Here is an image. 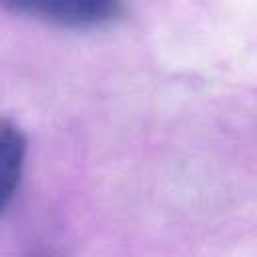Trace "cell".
<instances>
[{
	"label": "cell",
	"mask_w": 257,
	"mask_h": 257,
	"mask_svg": "<svg viewBox=\"0 0 257 257\" xmlns=\"http://www.w3.org/2000/svg\"><path fill=\"white\" fill-rule=\"evenodd\" d=\"M14 12L68 28H94L122 16V6L108 0H44L12 4Z\"/></svg>",
	"instance_id": "6da1fadb"
},
{
	"label": "cell",
	"mask_w": 257,
	"mask_h": 257,
	"mask_svg": "<svg viewBox=\"0 0 257 257\" xmlns=\"http://www.w3.org/2000/svg\"><path fill=\"white\" fill-rule=\"evenodd\" d=\"M28 143L12 118H0V217L12 203L26 165Z\"/></svg>",
	"instance_id": "7a4b0ae2"
}]
</instances>
